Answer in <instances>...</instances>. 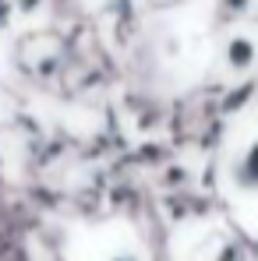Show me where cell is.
<instances>
[{
	"instance_id": "cell-2",
	"label": "cell",
	"mask_w": 258,
	"mask_h": 261,
	"mask_svg": "<svg viewBox=\"0 0 258 261\" xmlns=\"http://www.w3.org/2000/svg\"><path fill=\"white\" fill-rule=\"evenodd\" d=\"M18 7H25V11H32V7H39V0H25V4H18Z\"/></svg>"
},
{
	"instance_id": "cell-1",
	"label": "cell",
	"mask_w": 258,
	"mask_h": 261,
	"mask_svg": "<svg viewBox=\"0 0 258 261\" xmlns=\"http://www.w3.org/2000/svg\"><path fill=\"white\" fill-rule=\"evenodd\" d=\"M237 184L248 187V191H258V141L244 152V159L237 163Z\"/></svg>"
}]
</instances>
